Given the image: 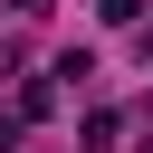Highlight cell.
<instances>
[{"instance_id":"cell-2","label":"cell","mask_w":153,"mask_h":153,"mask_svg":"<svg viewBox=\"0 0 153 153\" xmlns=\"http://www.w3.org/2000/svg\"><path fill=\"white\" fill-rule=\"evenodd\" d=\"M19 124H29V115H0V153H19Z\"/></svg>"},{"instance_id":"cell-1","label":"cell","mask_w":153,"mask_h":153,"mask_svg":"<svg viewBox=\"0 0 153 153\" xmlns=\"http://www.w3.org/2000/svg\"><path fill=\"white\" fill-rule=\"evenodd\" d=\"M19 115H29V124L57 115V76H29V86H19Z\"/></svg>"},{"instance_id":"cell-3","label":"cell","mask_w":153,"mask_h":153,"mask_svg":"<svg viewBox=\"0 0 153 153\" xmlns=\"http://www.w3.org/2000/svg\"><path fill=\"white\" fill-rule=\"evenodd\" d=\"M10 10H29V19H38V10H48V0H10Z\"/></svg>"}]
</instances>
